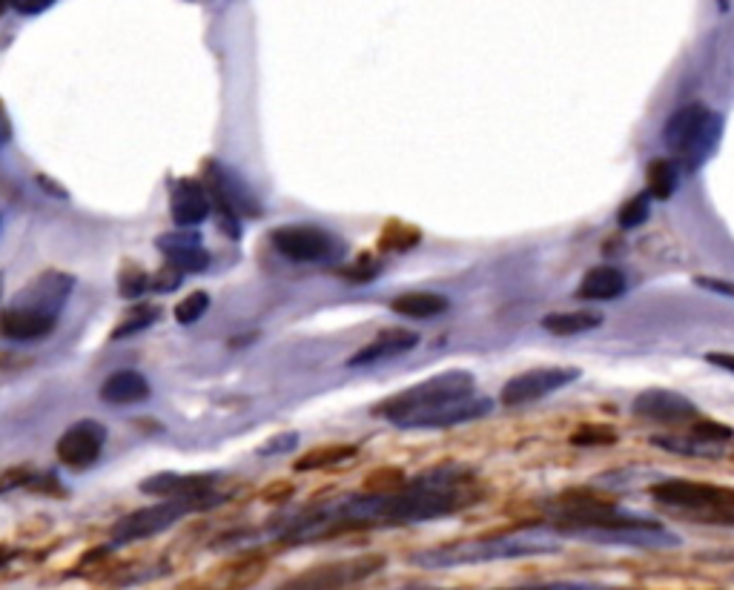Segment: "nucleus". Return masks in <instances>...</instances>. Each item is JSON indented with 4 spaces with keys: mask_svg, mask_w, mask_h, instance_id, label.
Instances as JSON below:
<instances>
[{
    "mask_svg": "<svg viewBox=\"0 0 734 590\" xmlns=\"http://www.w3.org/2000/svg\"><path fill=\"white\" fill-rule=\"evenodd\" d=\"M479 487L471 470L456 464L436 467L431 473L413 479L411 485L390 487V490H367L353 493L345 499L316 505L293 516L279 530L284 542H313L327 533H339L350 527H390V525H419L442 516H454L456 510L474 505L479 499Z\"/></svg>",
    "mask_w": 734,
    "mask_h": 590,
    "instance_id": "nucleus-1",
    "label": "nucleus"
},
{
    "mask_svg": "<svg viewBox=\"0 0 734 590\" xmlns=\"http://www.w3.org/2000/svg\"><path fill=\"white\" fill-rule=\"evenodd\" d=\"M491 410L494 401L476 396L474 373L448 370L390 396L373 413L405 430H445L456 424L476 422Z\"/></svg>",
    "mask_w": 734,
    "mask_h": 590,
    "instance_id": "nucleus-2",
    "label": "nucleus"
},
{
    "mask_svg": "<svg viewBox=\"0 0 734 590\" xmlns=\"http://www.w3.org/2000/svg\"><path fill=\"white\" fill-rule=\"evenodd\" d=\"M554 530L568 533L574 539H588L597 545H620V548H674L680 539L648 516L628 513L623 507L611 505L594 493H565L560 505L551 510Z\"/></svg>",
    "mask_w": 734,
    "mask_h": 590,
    "instance_id": "nucleus-3",
    "label": "nucleus"
},
{
    "mask_svg": "<svg viewBox=\"0 0 734 590\" xmlns=\"http://www.w3.org/2000/svg\"><path fill=\"white\" fill-rule=\"evenodd\" d=\"M72 293V278L64 273L38 275L15 301L0 313V336L12 341H38L49 336L61 318L66 298Z\"/></svg>",
    "mask_w": 734,
    "mask_h": 590,
    "instance_id": "nucleus-4",
    "label": "nucleus"
},
{
    "mask_svg": "<svg viewBox=\"0 0 734 590\" xmlns=\"http://www.w3.org/2000/svg\"><path fill=\"white\" fill-rule=\"evenodd\" d=\"M562 545L554 536L542 533H511V536H485L474 542H456L442 548L419 550L413 553V565L425 570L462 568V565H482V562H505V559H528L557 553Z\"/></svg>",
    "mask_w": 734,
    "mask_h": 590,
    "instance_id": "nucleus-5",
    "label": "nucleus"
},
{
    "mask_svg": "<svg viewBox=\"0 0 734 590\" xmlns=\"http://www.w3.org/2000/svg\"><path fill=\"white\" fill-rule=\"evenodd\" d=\"M720 135H723V118L700 101H691L677 112H671L663 127V141L674 155L671 161L677 164V169L686 172H697L712 158L720 144Z\"/></svg>",
    "mask_w": 734,
    "mask_h": 590,
    "instance_id": "nucleus-6",
    "label": "nucleus"
},
{
    "mask_svg": "<svg viewBox=\"0 0 734 590\" xmlns=\"http://www.w3.org/2000/svg\"><path fill=\"white\" fill-rule=\"evenodd\" d=\"M207 198H210V207H216L221 215V227L230 232L233 238H238V218H259L261 204L256 198V192L247 187V181L236 175L230 167H221L216 161H210L207 167Z\"/></svg>",
    "mask_w": 734,
    "mask_h": 590,
    "instance_id": "nucleus-7",
    "label": "nucleus"
},
{
    "mask_svg": "<svg viewBox=\"0 0 734 590\" xmlns=\"http://www.w3.org/2000/svg\"><path fill=\"white\" fill-rule=\"evenodd\" d=\"M270 238L273 247L296 264H333L347 253V244L339 235L313 224H284Z\"/></svg>",
    "mask_w": 734,
    "mask_h": 590,
    "instance_id": "nucleus-8",
    "label": "nucleus"
},
{
    "mask_svg": "<svg viewBox=\"0 0 734 590\" xmlns=\"http://www.w3.org/2000/svg\"><path fill=\"white\" fill-rule=\"evenodd\" d=\"M651 499L657 505L689 510V513H734V487L709 485V482H691V479H669L651 487Z\"/></svg>",
    "mask_w": 734,
    "mask_h": 590,
    "instance_id": "nucleus-9",
    "label": "nucleus"
},
{
    "mask_svg": "<svg viewBox=\"0 0 734 590\" xmlns=\"http://www.w3.org/2000/svg\"><path fill=\"white\" fill-rule=\"evenodd\" d=\"M382 568H385L382 556L342 559V562H330V565L304 570V573L281 582L279 588L273 590H345L350 585H356V582H365L367 576L379 573Z\"/></svg>",
    "mask_w": 734,
    "mask_h": 590,
    "instance_id": "nucleus-10",
    "label": "nucleus"
},
{
    "mask_svg": "<svg viewBox=\"0 0 734 590\" xmlns=\"http://www.w3.org/2000/svg\"><path fill=\"white\" fill-rule=\"evenodd\" d=\"M201 507V502H187V499H170L164 505L144 507V510H135L130 516H124L115 530H112V542L115 545H132V542H141V539H150L155 533L173 527L178 519H184L190 510Z\"/></svg>",
    "mask_w": 734,
    "mask_h": 590,
    "instance_id": "nucleus-11",
    "label": "nucleus"
},
{
    "mask_svg": "<svg viewBox=\"0 0 734 590\" xmlns=\"http://www.w3.org/2000/svg\"><path fill=\"white\" fill-rule=\"evenodd\" d=\"M580 379L577 367H540V370H525L514 379H508L499 390V401L505 407H519V404H531L540 401L551 393H557L562 387H568L571 381Z\"/></svg>",
    "mask_w": 734,
    "mask_h": 590,
    "instance_id": "nucleus-12",
    "label": "nucleus"
},
{
    "mask_svg": "<svg viewBox=\"0 0 734 590\" xmlns=\"http://www.w3.org/2000/svg\"><path fill=\"white\" fill-rule=\"evenodd\" d=\"M631 413L643 422H657L666 427H683V424H694L700 419L697 404L674 390H646L637 399L631 401Z\"/></svg>",
    "mask_w": 734,
    "mask_h": 590,
    "instance_id": "nucleus-13",
    "label": "nucleus"
},
{
    "mask_svg": "<svg viewBox=\"0 0 734 590\" xmlns=\"http://www.w3.org/2000/svg\"><path fill=\"white\" fill-rule=\"evenodd\" d=\"M104 444H107V430L92 419H84V422L72 424L58 439V459L66 467L84 470L101 456Z\"/></svg>",
    "mask_w": 734,
    "mask_h": 590,
    "instance_id": "nucleus-14",
    "label": "nucleus"
},
{
    "mask_svg": "<svg viewBox=\"0 0 734 590\" xmlns=\"http://www.w3.org/2000/svg\"><path fill=\"white\" fill-rule=\"evenodd\" d=\"M155 247L167 255V264L175 267L178 273H204L210 267V253L204 250L198 232H167L155 241Z\"/></svg>",
    "mask_w": 734,
    "mask_h": 590,
    "instance_id": "nucleus-15",
    "label": "nucleus"
},
{
    "mask_svg": "<svg viewBox=\"0 0 734 590\" xmlns=\"http://www.w3.org/2000/svg\"><path fill=\"white\" fill-rule=\"evenodd\" d=\"M170 212H173V221L181 230L204 224L210 218V212H213L204 184H198L193 178L178 181L173 192H170Z\"/></svg>",
    "mask_w": 734,
    "mask_h": 590,
    "instance_id": "nucleus-16",
    "label": "nucleus"
},
{
    "mask_svg": "<svg viewBox=\"0 0 734 590\" xmlns=\"http://www.w3.org/2000/svg\"><path fill=\"white\" fill-rule=\"evenodd\" d=\"M216 485V476H178V473H158L144 479L141 490L150 496H170L187 502H204Z\"/></svg>",
    "mask_w": 734,
    "mask_h": 590,
    "instance_id": "nucleus-17",
    "label": "nucleus"
},
{
    "mask_svg": "<svg viewBox=\"0 0 734 590\" xmlns=\"http://www.w3.org/2000/svg\"><path fill=\"white\" fill-rule=\"evenodd\" d=\"M416 344H419V336H416V333L402 330V327H388V330H382L379 336L373 338L370 344H365L356 356H350L347 367H370V364H376V361L396 359V356L411 353Z\"/></svg>",
    "mask_w": 734,
    "mask_h": 590,
    "instance_id": "nucleus-18",
    "label": "nucleus"
},
{
    "mask_svg": "<svg viewBox=\"0 0 734 590\" xmlns=\"http://www.w3.org/2000/svg\"><path fill=\"white\" fill-rule=\"evenodd\" d=\"M628 290V281L623 270L611 267V264H600V267H591L580 281V290L577 298L583 301H614Z\"/></svg>",
    "mask_w": 734,
    "mask_h": 590,
    "instance_id": "nucleus-19",
    "label": "nucleus"
},
{
    "mask_svg": "<svg viewBox=\"0 0 734 590\" xmlns=\"http://www.w3.org/2000/svg\"><path fill=\"white\" fill-rule=\"evenodd\" d=\"M101 399L107 404H135L150 399V381L138 370H118L101 384Z\"/></svg>",
    "mask_w": 734,
    "mask_h": 590,
    "instance_id": "nucleus-20",
    "label": "nucleus"
},
{
    "mask_svg": "<svg viewBox=\"0 0 734 590\" xmlns=\"http://www.w3.org/2000/svg\"><path fill=\"white\" fill-rule=\"evenodd\" d=\"M451 301L445 295L431 293V290H411V293L396 295L390 301V310L399 313V316L408 318H436L442 313H448Z\"/></svg>",
    "mask_w": 734,
    "mask_h": 590,
    "instance_id": "nucleus-21",
    "label": "nucleus"
},
{
    "mask_svg": "<svg viewBox=\"0 0 734 590\" xmlns=\"http://www.w3.org/2000/svg\"><path fill=\"white\" fill-rule=\"evenodd\" d=\"M605 321L600 310H568V313H548L542 316V330H548L551 336H583L597 330Z\"/></svg>",
    "mask_w": 734,
    "mask_h": 590,
    "instance_id": "nucleus-22",
    "label": "nucleus"
},
{
    "mask_svg": "<svg viewBox=\"0 0 734 590\" xmlns=\"http://www.w3.org/2000/svg\"><path fill=\"white\" fill-rule=\"evenodd\" d=\"M648 195L657 201H669L671 195L680 187V169L671 158H654L646 169Z\"/></svg>",
    "mask_w": 734,
    "mask_h": 590,
    "instance_id": "nucleus-23",
    "label": "nucleus"
},
{
    "mask_svg": "<svg viewBox=\"0 0 734 590\" xmlns=\"http://www.w3.org/2000/svg\"><path fill=\"white\" fill-rule=\"evenodd\" d=\"M359 453V447L356 444H322V447H316V450H310L307 456H302L299 462H296V470H324V467H339L342 462L347 459H353Z\"/></svg>",
    "mask_w": 734,
    "mask_h": 590,
    "instance_id": "nucleus-24",
    "label": "nucleus"
},
{
    "mask_svg": "<svg viewBox=\"0 0 734 590\" xmlns=\"http://www.w3.org/2000/svg\"><path fill=\"white\" fill-rule=\"evenodd\" d=\"M651 444H657V447H663V450H669V453H680V456H703V459H714V456H720L723 453V444H706L700 442V439H674V436H654Z\"/></svg>",
    "mask_w": 734,
    "mask_h": 590,
    "instance_id": "nucleus-25",
    "label": "nucleus"
},
{
    "mask_svg": "<svg viewBox=\"0 0 734 590\" xmlns=\"http://www.w3.org/2000/svg\"><path fill=\"white\" fill-rule=\"evenodd\" d=\"M614 442H617V433L605 424H583L580 430L571 433L574 447H608Z\"/></svg>",
    "mask_w": 734,
    "mask_h": 590,
    "instance_id": "nucleus-26",
    "label": "nucleus"
},
{
    "mask_svg": "<svg viewBox=\"0 0 734 590\" xmlns=\"http://www.w3.org/2000/svg\"><path fill=\"white\" fill-rule=\"evenodd\" d=\"M651 201H654V198H651L648 192H640V195H634L631 201H626V204L620 207V215H617L620 227H623V230L640 227V224L648 218V212H651Z\"/></svg>",
    "mask_w": 734,
    "mask_h": 590,
    "instance_id": "nucleus-27",
    "label": "nucleus"
},
{
    "mask_svg": "<svg viewBox=\"0 0 734 590\" xmlns=\"http://www.w3.org/2000/svg\"><path fill=\"white\" fill-rule=\"evenodd\" d=\"M158 318V307H152V304H141V307H135L130 316L124 318L118 327H115V338H127L132 333H141V330H147L152 321Z\"/></svg>",
    "mask_w": 734,
    "mask_h": 590,
    "instance_id": "nucleus-28",
    "label": "nucleus"
},
{
    "mask_svg": "<svg viewBox=\"0 0 734 590\" xmlns=\"http://www.w3.org/2000/svg\"><path fill=\"white\" fill-rule=\"evenodd\" d=\"M207 307H210V295L195 290V293L187 295V298L175 307V321L184 324V327H187V324H195L198 318L207 313Z\"/></svg>",
    "mask_w": 734,
    "mask_h": 590,
    "instance_id": "nucleus-29",
    "label": "nucleus"
},
{
    "mask_svg": "<svg viewBox=\"0 0 734 590\" xmlns=\"http://www.w3.org/2000/svg\"><path fill=\"white\" fill-rule=\"evenodd\" d=\"M691 436L706 444H723L726 447V442L734 436V430L726 427V424L712 422V419H697V422L691 424Z\"/></svg>",
    "mask_w": 734,
    "mask_h": 590,
    "instance_id": "nucleus-30",
    "label": "nucleus"
},
{
    "mask_svg": "<svg viewBox=\"0 0 734 590\" xmlns=\"http://www.w3.org/2000/svg\"><path fill=\"white\" fill-rule=\"evenodd\" d=\"M379 270H382L379 261H373L370 255H362L356 264H350L347 270H342V275H345L347 281H353V284H367L373 275H379Z\"/></svg>",
    "mask_w": 734,
    "mask_h": 590,
    "instance_id": "nucleus-31",
    "label": "nucleus"
},
{
    "mask_svg": "<svg viewBox=\"0 0 734 590\" xmlns=\"http://www.w3.org/2000/svg\"><path fill=\"white\" fill-rule=\"evenodd\" d=\"M35 482V470L32 467H9L0 473V493L6 490H18L23 485H32Z\"/></svg>",
    "mask_w": 734,
    "mask_h": 590,
    "instance_id": "nucleus-32",
    "label": "nucleus"
},
{
    "mask_svg": "<svg viewBox=\"0 0 734 590\" xmlns=\"http://www.w3.org/2000/svg\"><path fill=\"white\" fill-rule=\"evenodd\" d=\"M147 284H150V278L141 273V270L130 267V270H124V275H121V287H118V293L124 295V298H138V295L147 290Z\"/></svg>",
    "mask_w": 734,
    "mask_h": 590,
    "instance_id": "nucleus-33",
    "label": "nucleus"
},
{
    "mask_svg": "<svg viewBox=\"0 0 734 590\" xmlns=\"http://www.w3.org/2000/svg\"><path fill=\"white\" fill-rule=\"evenodd\" d=\"M181 278H184V273H178L175 267H170V264H167V267H164L161 273L152 278L150 284H152V290H158V293H173L175 287L181 284Z\"/></svg>",
    "mask_w": 734,
    "mask_h": 590,
    "instance_id": "nucleus-34",
    "label": "nucleus"
},
{
    "mask_svg": "<svg viewBox=\"0 0 734 590\" xmlns=\"http://www.w3.org/2000/svg\"><path fill=\"white\" fill-rule=\"evenodd\" d=\"M694 284H697V287H703V290H709V293H720V295H729V298H734V281H726V278L697 275V278H694Z\"/></svg>",
    "mask_w": 734,
    "mask_h": 590,
    "instance_id": "nucleus-35",
    "label": "nucleus"
},
{
    "mask_svg": "<svg viewBox=\"0 0 734 590\" xmlns=\"http://www.w3.org/2000/svg\"><path fill=\"white\" fill-rule=\"evenodd\" d=\"M502 590H608L600 585H585V582H548V585H519V588Z\"/></svg>",
    "mask_w": 734,
    "mask_h": 590,
    "instance_id": "nucleus-36",
    "label": "nucleus"
},
{
    "mask_svg": "<svg viewBox=\"0 0 734 590\" xmlns=\"http://www.w3.org/2000/svg\"><path fill=\"white\" fill-rule=\"evenodd\" d=\"M55 0H12V6L21 12V15H38V12H46Z\"/></svg>",
    "mask_w": 734,
    "mask_h": 590,
    "instance_id": "nucleus-37",
    "label": "nucleus"
},
{
    "mask_svg": "<svg viewBox=\"0 0 734 590\" xmlns=\"http://www.w3.org/2000/svg\"><path fill=\"white\" fill-rule=\"evenodd\" d=\"M299 442V436L296 433H290V436H279V439H273V442L267 444V447H261V453H281V450H290L293 444Z\"/></svg>",
    "mask_w": 734,
    "mask_h": 590,
    "instance_id": "nucleus-38",
    "label": "nucleus"
},
{
    "mask_svg": "<svg viewBox=\"0 0 734 590\" xmlns=\"http://www.w3.org/2000/svg\"><path fill=\"white\" fill-rule=\"evenodd\" d=\"M706 361L714 364V367H720V370H729V373H734V353H709Z\"/></svg>",
    "mask_w": 734,
    "mask_h": 590,
    "instance_id": "nucleus-39",
    "label": "nucleus"
},
{
    "mask_svg": "<svg viewBox=\"0 0 734 590\" xmlns=\"http://www.w3.org/2000/svg\"><path fill=\"white\" fill-rule=\"evenodd\" d=\"M396 590H439V588H431V585H405V588H396Z\"/></svg>",
    "mask_w": 734,
    "mask_h": 590,
    "instance_id": "nucleus-40",
    "label": "nucleus"
},
{
    "mask_svg": "<svg viewBox=\"0 0 734 590\" xmlns=\"http://www.w3.org/2000/svg\"><path fill=\"white\" fill-rule=\"evenodd\" d=\"M9 6H12V0H0V15H3V12H6Z\"/></svg>",
    "mask_w": 734,
    "mask_h": 590,
    "instance_id": "nucleus-41",
    "label": "nucleus"
},
{
    "mask_svg": "<svg viewBox=\"0 0 734 590\" xmlns=\"http://www.w3.org/2000/svg\"><path fill=\"white\" fill-rule=\"evenodd\" d=\"M0 295H3V273H0Z\"/></svg>",
    "mask_w": 734,
    "mask_h": 590,
    "instance_id": "nucleus-42",
    "label": "nucleus"
},
{
    "mask_svg": "<svg viewBox=\"0 0 734 590\" xmlns=\"http://www.w3.org/2000/svg\"><path fill=\"white\" fill-rule=\"evenodd\" d=\"M0 562H3V559H0Z\"/></svg>",
    "mask_w": 734,
    "mask_h": 590,
    "instance_id": "nucleus-43",
    "label": "nucleus"
}]
</instances>
